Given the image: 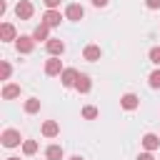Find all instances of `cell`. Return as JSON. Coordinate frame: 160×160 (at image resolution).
Returning a JSON list of instances; mask_svg holds the SVG:
<instances>
[{"label": "cell", "instance_id": "obj_1", "mask_svg": "<svg viewBox=\"0 0 160 160\" xmlns=\"http://www.w3.org/2000/svg\"><path fill=\"white\" fill-rule=\"evenodd\" d=\"M0 140H2V145H5V148H18L20 142H25V140L20 138V130H12V128H8V130H2V135H0Z\"/></svg>", "mask_w": 160, "mask_h": 160}, {"label": "cell", "instance_id": "obj_2", "mask_svg": "<svg viewBox=\"0 0 160 160\" xmlns=\"http://www.w3.org/2000/svg\"><path fill=\"white\" fill-rule=\"evenodd\" d=\"M15 50H18L20 55H30V52L35 50V40H32V35H20V38L15 40Z\"/></svg>", "mask_w": 160, "mask_h": 160}, {"label": "cell", "instance_id": "obj_3", "mask_svg": "<svg viewBox=\"0 0 160 160\" xmlns=\"http://www.w3.org/2000/svg\"><path fill=\"white\" fill-rule=\"evenodd\" d=\"M65 18L72 20V22H80V20L85 18V8H82L80 2H70V5L65 8Z\"/></svg>", "mask_w": 160, "mask_h": 160}, {"label": "cell", "instance_id": "obj_4", "mask_svg": "<svg viewBox=\"0 0 160 160\" xmlns=\"http://www.w3.org/2000/svg\"><path fill=\"white\" fill-rule=\"evenodd\" d=\"M62 70H65V68H62V60H60V58H52V55H50V58L45 60V75L55 78V75H62Z\"/></svg>", "mask_w": 160, "mask_h": 160}, {"label": "cell", "instance_id": "obj_5", "mask_svg": "<svg viewBox=\"0 0 160 160\" xmlns=\"http://www.w3.org/2000/svg\"><path fill=\"white\" fill-rule=\"evenodd\" d=\"M32 12H35V8H32V2H30V0H20V2L15 5V15H18L20 20H30V18H32Z\"/></svg>", "mask_w": 160, "mask_h": 160}, {"label": "cell", "instance_id": "obj_6", "mask_svg": "<svg viewBox=\"0 0 160 160\" xmlns=\"http://www.w3.org/2000/svg\"><path fill=\"white\" fill-rule=\"evenodd\" d=\"M45 48H48V52H50L52 58H60V55L65 52V42H62L60 38H50V40L45 42Z\"/></svg>", "mask_w": 160, "mask_h": 160}, {"label": "cell", "instance_id": "obj_7", "mask_svg": "<svg viewBox=\"0 0 160 160\" xmlns=\"http://www.w3.org/2000/svg\"><path fill=\"white\" fill-rule=\"evenodd\" d=\"M42 22H45L48 28H58V25L62 22L60 10H45V12H42Z\"/></svg>", "mask_w": 160, "mask_h": 160}, {"label": "cell", "instance_id": "obj_8", "mask_svg": "<svg viewBox=\"0 0 160 160\" xmlns=\"http://www.w3.org/2000/svg\"><path fill=\"white\" fill-rule=\"evenodd\" d=\"M0 40H2V42L18 40V32H15V25H12V22H2V25H0Z\"/></svg>", "mask_w": 160, "mask_h": 160}, {"label": "cell", "instance_id": "obj_9", "mask_svg": "<svg viewBox=\"0 0 160 160\" xmlns=\"http://www.w3.org/2000/svg\"><path fill=\"white\" fill-rule=\"evenodd\" d=\"M78 75H80V72H78L75 68H65V70H62V75H60V82H62L65 88H75Z\"/></svg>", "mask_w": 160, "mask_h": 160}, {"label": "cell", "instance_id": "obj_10", "mask_svg": "<svg viewBox=\"0 0 160 160\" xmlns=\"http://www.w3.org/2000/svg\"><path fill=\"white\" fill-rule=\"evenodd\" d=\"M120 105H122V110H138L140 98H138L135 92H125V95L120 98Z\"/></svg>", "mask_w": 160, "mask_h": 160}, {"label": "cell", "instance_id": "obj_11", "mask_svg": "<svg viewBox=\"0 0 160 160\" xmlns=\"http://www.w3.org/2000/svg\"><path fill=\"white\" fill-rule=\"evenodd\" d=\"M75 90H78V92H82V95H85V92H90V90H92V80H90V75L80 72V75H78V82H75Z\"/></svg>", "mask_w": 160, "mask_h": 160}, {"label": "cell", "instance_id": "obj_12", "mask_svg": "<svg viewBox=\"0 0 160 160\" xmlns=\"http://www.w3.org/2000/svg\"><path fill=\"white\" fill-rule=\"evenodd\" d=\"M40 132H42L45 138H58V135H60V125H58L55 120H45L42 128H40Z\"/></svg>", "mask_w": 160, "mask_h": 160}, {"label": "cell", "instance_id": "obj_13", "mask_svg": "<svg viewBox=\"0 0 160 160\" xmlns=\"http://www.w3.org/2000/svg\"><path fill=\"white\" fill-rule=\"evenodd\" d=\"M140 142H142V148H145L148 152H152V150H158V148H160V138H158L155 132L142 135V140H140Z\"/></svg>", "mask_w": 160, "mask_h": 160}, {"label": "cell", "instance_id": "obj_14", "mask_svg": "<svg viewBox=\"0 0 160 160\" xmlns=\"http://www.w3.org/2000/svg\"><path fill=\"white\" fill-rule=\"evenodd\" d=\"M32 40H35V42H42V40H45V42H48V40H50V28H48L45 22H40V25L32 30Z\"/></svg>", "mask_w": 160, "mask_h": 160}, {"label": "cell", "instance_id": "obj_15", "mask_svg": "<svg viewBox=\"0 0 160 160\" xmlns=\"http://www.w3.org/2000/svg\"><path fill=\"white\" fill-rule=\"evenodd\" d=\"M100 55H102L100 45H88V48L82 50V58H85L88 62H98V60H100Z\"/></svg>", "mask_w": 160, "mask_h": 160}, {"label": "cell", "instance_id": "obj_16", "mask_svg": "<svg viewBox=\"0 0 160 160\" xmlns=\"http://www.w3.org/2000/svg\"><path fill=\"white\" fill-rule=\"evenodd\" d=\"M15 98H20V85L5 82V88H2V100H15Z\"/></svg>", "mask_w": 160, "mask_h": 160}, {"label": "cell", "instance_id": "obj_17", "mask_svg": "<svg viewBox=\"0 0 160 160\" xmlns=\"http://www.w3.org/2000/svg\"><path fill=\"white\" fill-rule=\"evenodd\" d=\"M45 158H48V160H62V158H65V150H62L60 145H50V148L45 150Z\"/></svg>", "mask_w": 160, "mask_h": 160}, {"label": "cell", "instance_id": "obj_18", "mask_svg": "<svg viewBox=\"0 0 160 160\" xmlns=\"http://www.w3.org/2000/svg\"><path fill=\"white\" fill-rule=\"evenodd\" d=\"M22 108H25L28 115H35V112H40V100H38V98H28Z\"/></svg>", "mask_w": 160, "mask_h": 160}, {"label": "cell", "instance_id": "obj_19", "mask_svg": "<svg viewBox=\"0 0 160 160\" xmlns=\"http://www.w3.org/2000/svg\"><path fill=\"white\" fill-rule=\"evenodd\" d=\"M22 152L25 155H35L38 152V140H25L22 142Z\"/></svg>", "mask_w": 160, "mask_h": 160}, {"label": "cell", "instance_id": "obj_20", "mask_svg": "<svg viewBox=\"0 0 160 160\" xmlns=\"http://www.w3.org/2000/svg\"><path fill=\"white\" fill-rule=\"evenodd\" d=\"M148 85H150L152 90H158V88H160V70H152V72L148 75Z\"/></svg>", "mask_w": 160, "mask_h": 160}, {"label": "cell", "instance_id": "obj_21", "mask_svg": "<svg viewBox=\"0 0 160 160\" xmlns=\"http://www.w3.org/2000/svg\"><path fill=\"white\" fill-rule=\"evenodd\" d=\"M10 72H12L10 62H8V60H2V62H0V80H10Z\"/></svg>", "mask_w": 160, "mask_h": 160}, {"label": "cell", "instance_id": "obj_22", "mask_svg": "<svg viewBox=\"0 0 160 160\" xmlns=\"http://www.w3.org/2000/svg\"><path fill=\"white\" fill-rule=\"evenodd\" d=\"M82 118H85V120H95V118H98V108H95V105H85V108H82Z\"/></svg>", "mask_w": 160, "mask_h": 160}, {"label": "cell", "instance_id": "obj_23", "mask_svg": "<svg viewBox=\"0 0 160 160\" xmlns=\"http://www.w3.org/2000/svg\"><path fill=\"white\" fill-rule=\"evenodd\" d=\"M148 58H150V62H155V65H160V48H150V52H148Z\"/></svg>", "mask_w": 160, "mask_h": 160}, {"label": "cell", "instance_id": "obj_24", "mask_svg": "<svg viewBox=\"0 0 160 160\" xmlns=\"http://www.w3.org/2000/svg\"><path fill=\"white\" fill-rule=\"evenodd\" d=\"M42 2H45V8H48V10H58L62 0H42Z\"/></svg>", "mask_w": 160, "mask_h": 160}, {"label": "cell", "instance_id": "obj_25", "mask_svg": "<svg viewBox=\"0 0 160 160\" xmlns=\"http://www.w3.org/2000/svg\"><path fill=\"white\" fill-rule=\"evenodd\" d=\"M148 10H160V0H145Z\"/></svg>", "mask_w": 160, "mask_h": 160}, {"label": "cell", "instance_id": "obj_26", "mask_svg": "<svg viewBox=\"0 0 160 160\" xmlns=\"http://www.w3.org/2000/svg\"><path fill=\"white\" fill-rule=\"evenodd\" d=\"M138 160H155V155L145 150V152H140V155H138Z\"/></svg>", "mask_w": 160, "mask_h": 160}, {"label": "cell", "instance_id": "obj_27", "mask_svg": "<svg viewBox=\"0 0 160 160\" xmlns=\"http://www.w3.org/2000/svg\"><path fill=\"white\" fill-rule=\"evenodd\" d=\"M90 2H92L95 8H108V2H110V0H90Z\"/></svg>", "mask_w": 160, "mask_h": 160}, {"label": "cell", "instance_id": "obj_28", "mask_svg": "<svg viewBox=\"0 0 160 160\" xmlns=\"http://www.w3.org/2000/svg\"><path fill=\"white\" fill-rule=\"evenodd\" d=\"M68 160H85V158H80V155H72V158H68Z\"/></svg>", "mask_w": 160, "mask_h": 160}, {"label": "cell", "instance_id": "obj_29", "mask_svg": "<svg viewBox=\"0 0 160 160\" xmlns=\"http://www.w3.org/2000/svg\"><path fill=\"white\" fill-rule=\"evenodd\" d=\"M5 160H20V158H15V155H12V158H5Z\"/></svg>", "mask_w": 160, "mask_h": 160}]
</instances>
